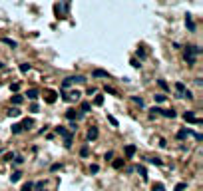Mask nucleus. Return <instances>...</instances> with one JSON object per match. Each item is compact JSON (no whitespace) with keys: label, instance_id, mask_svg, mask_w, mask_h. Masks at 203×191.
Here are the masks:
<instances>
[{"label":"nucleus","instance_id":"49","mask_svg":"<svg viewBox=\"0 0 203 191\" xmlns=\"http://www.w3.org/2000/svg\"><path fill=\"white\" fill-rule=\"evenodd\" d=\"M2 68H4V64H2V62H0V70H2Z\"/></svg>","mask_w":203,"mask_h":191},{"label":"nucleus","instance_id":"35","mask_svg":"<svg viewBox=\"0 0 203 191\" xmlns=\"http://www.w3.org/2000/svg\"><path fill=\"white\" fill-rule=\"evenodd\" d=\"M20 131H22L20 123H14V125H12V133H20Z\"/></svg>","mask_w":203,"mask_h":191},{"label":"nucleus","instance_id":"25","mask_svg":"<svg viewBox=\"0 0 203 191\" xmlns=\"http://www.w3.org/2000/svg\"><path fill=\"white\" fill-rule=\"evenodd\" d=\"M183 60H185L189 66H193V64H195V56H183Z\"/></svg>","mask_w":203,"mask_h":191},{"label":"nucleus","instance_id":"12","mask_svg":"<svg viewBox=\"0 0 203 191\" xmlns=\"http://www.w3.org/2000/svg\"><path fill=\"white\" fill-rule=\"evenodd\" d=\"M189 133H191V129H179L177 131V139H185Z\"/></svg>","mask_w":203,"mask_h":191},{"label":"nucleus","instance_id":"17","mask_svg":"<svg viewBox=\"0 0 203 191\" xmlns=\"http://www.w3.org/2000/svg\"><path fill=\"white\" fill-rule=\"evenodd\" d=\"M46 102H48V104H54V102H56V92H48Z\"/></svg>","mask_w":203,"mask_h":191},{"label":"nucleus","instance_id":"41","mask_svg":"<svg viewBox=\"0 0 203 191\" xmlns=\"http://www.w3.org/2000/svg\"><path fill=\"white\" fill-rule=\"evenodd\" d=\"M22 161H24V157H22V155H14V163H18V165H20Z\"/></svg>","mask_w":203,"mask_h":191},{"label":"nucleus","instance_id":"39","mask_svg":"<svg viewBox=\"0 0 203 191\" xmlns=\"http://www.w3.org/2000/svg\"><path fill=\"white\" fill-rule=\"evenodd\" d=\"M183 98H187V100H193V92L185 90V92H183Z\"/></svg>","mask_w":203,"mask_h":191},{"label":"nucleus","instance_id":"42","mask_svg":"<svg viewBox=\"0 0 203 191\" xmlns=\"http://www.w3.org/2000/svg\"><path fill=\"white\" fill-rule=\"evenodd\" d=\"M22 191H32V183H24V185H22Z\"/></svg>","mask_w":203,"mask_h":191},{"label":"nucleus","instance_id":"43","mask_svg":"<svg viewBox=\"0 0 203 191\" xmlns=\"http://www.w3.org/2000/svg\"><path fill=\"white\" fill-rule=\"evenodd\" d=\"M90 171H92V173H98V171H100V165H96V163H94V165L90 167Z\"/></svg>","mask_w":203,"mask_h":191},{"label":"nucleus","instance_id":"44","mask_svg":"<svg viewBox=\"0 0 203 191\" xmlns=\"http://www.w3.org/2000/svg\"><path fill=\"white\" fill-rule=\"evenodd\" d=\"M129 64H131V66H133V68H139V66H141V64H139V62H137V60H135V58H133V60H131V62H129Z\"/></svg>","mask_w":203,"mask_h":191},{"label":"nucleus","instance_id":"4","mask_svg":"<svg viewBox=\"0 0 203 191\" xmlns=\"http://www.w3.org/2000/svg\"><path fill=\"white\" fill-rule=\"evenodd\" d=\"M123 153H125V157H127V159H131V157L135 155V145H131V143H129V145H125V147H123Z\"/></svg>","mask_w":203,"mask_h":191},{"label":"nucleus","instance_id":"15","mask_svg":"<svg viewBox=\"0 0 203 191\" xmlns=\"http://www.w3.org/2000/svg\"><path fill=\"white\" fill-rule=\"evenodd\" d=\"M2 42H4L6 46H10V48H16V46H18V42H14L12 38H2Z\"/></svg>","mask_w":203,"mask_h":191},{"label":"nucleus","instance_id":"23","mask_svg":"<svg viewBox=\"0 0 203 191\" xmlns=\"http://www.w3.org/2000/svg\"><path fill=\"white\" fill-rule=\"evenodd\" d=\"M30 70H32V66H30V64H22V66H20V72H22V74H28Z\"/></svg>","mask_w":203,"mask_h":191},{"label":"nucleus","instance_id":"3","mask_svg":"<svg viewBox=\"0 0 203 191\" xmlns=\"http://www.w3.org/2000/svg\"><path fill=\"white\" fill-rule=\"evenodd\" d=\"M183 119H185V121H189V123H201V119H199V117H195L193 112H185V114H183Z\"/></svg>","mask_w":203,"mask_h":191},{"label":"nucleus","instance_id":"36","mask_svg":"<svg viewBox=\"0 0 203 191\" xmlns=\"http://www.w3.org/2000/svg\"><path fill=\"white\" fill-rule=\"evenodd\" d=\"M137 171H139V175H141L143 179H147V171H145V167H137Z\"/></svg>","mask_w":203,"mask_h":191},{"label":"nucleus","instance_id":"20","mask_svg":"<svg viewBox=\"0 0 203 191\" xmlns=\"http://www.w3.org/2000/svg\"><path fill=\"white\" fill-rule=\"evenodd\" d=\"M72 139H74L72 133H68V135L64 137V147H72Z\"/></svg>","mask_w":203,"mask_h":191},{"label":"nucleus","instance_id":"2","mask_svg":"<svg viewBox=\"0 0 203 191\" xmlns=\"http://www.w3.org/2000/svg\"><path fill=\"white\" fill-rule=\"evenodd\" d=\"M80 92H70V94H62V100L64 102H78L80 100Z\"/></svg>","mask_w":203,"mask_h":191},{"label":"nucleus","instance_id":"5","mask_svg":"<svg viewBox=\"0 0 203 191\" xmlns=\"http://www.w3.org/2000/svg\"><path fill=\"white\" fill-rule=\"evenodd\" d=\"M185 84L183 82H175V92H177V98H183V92H185Z\"/></svg>","mask_w":203,"mask_h":191},{"label":"nucleus","instance_id":"8","mask_svg":"<svg viewBox=\"0 0 203 191\" xmlns=\"http://www.w3.org/2000/svg\"><path fill=\"white\" fill-rule=\"evenodd\" d=\"M92 78H110V74H108L106 70H100V68H98V70L92 72Z\"/></svg>","mask_w":203,"mask_h":191},{"label":"nucleus","instance_id":"6","mask_svg":"<svg viewBox=\"0 0 203 191\" xmlns=\"http://www.w3.org/2000/svg\"><path fill=\"white\" fill-rule=\"evenodd\" d=\"M98 135H100V131H98V127H90V129H88V133H86V137H88L90 141H92V139H96Z\"/></svg>","mask_w":203,"mask_h":191},{"label":"nucleus","instance_id":"27","mask_svg":"<svg viewBox=\"0 0 203 191\" xmlns=\"http://www.w3.org/2000/svg\"><path fill=\"white\" fill-rule=\"evenodd\" d=\"M153 100H155L157 104H161V102H165V96H163V94H155V96H153Z\"/></svg>","mask_w":203,"mask_h":191},{"label":"nucleus","instance_id":"9","mask_svg":"<svg viewBox=\"0 0 203 191\" xmlns=\"http://www.w3.org/2000/svg\"><path fill=\"white\" fill-rule=\"evenodd\" d=\"M32 125H34V119H28V117L20 123V127H22V129H32Z\"/></svg>","mask_w":203,"mask_h":191},{"label":"nucleus","instance_id":"31","mask_svg":"<svg viewBox=\"0 0 203 191\" xmlns=\"http://www.w3.org/2000/svg\"><path fill=\"white\" fill-rule=\"evenodd\" d=\"M80 155H82V157H88V155H90V149H88V145H84V147L80 149Z\"/></svg>","mask_w":203,"mask_h":191},{"label":"nucleus","instance_id":"34","mask_svg":"<svg viewBox=\"0 0 203 191\" xmlns=\"http://www.w3.org/2000/svg\"><path fill=\"white\" fill-rule=\"evenodd\" d=\"M108 121H110V123H112L114 127H118V119H116L114 115H108Z\"/></svg>","mask_w":203,"mask_h":191},{"label":"nucleus","instance_id":"37","mask_svg":"<svg viewBox=\"0 0 203 191\" xmlns=\"http://www.w3.org/2000/svg\"><path fill=\"white\" fill-rule=\"evenodd\" d=\"M153 191H165L163 183H153Z\"/></svg>","mask_w":203,"mask_h":191},{"label":"nucleus","instance_id":"24","mask_svg":"<svg viewBox=\"0 0 203 191\" xmlns=\"http://www.w3.org/2000/svg\"><path fill=\"white\" fill-rule=\"evenodd\" d=\"M123 163H125V159H116V161H114V167H116V169H122Z\"/></svg>","mask_w":203,"mask_h":191},{"label":"nucleus","instance_id":"16","mask_svg":"<svg viewBox=\"0 0 203 191\" xmlns=\"http://www.w3.org/2000/svg\"><path fill=\"white\" fill-rule=\"evenodd\" d=\"M20 114H22V112H20L18 108H10V110H8V115H10V117H18Z\"/></svg>","mask_w":203,"mask_h":191},{"label":"nucleus","instance_id":"40","mask_svg":"<svg viewBox=\"0 0 203 191\" xmlns=\"http://www.w3.org/2000/svg\"><path fill=\"white\" fill-rule=\"evenodd\" d=\"M38 110H40L38 104H32V106H30V112H32V114H38Z\"/></svg>","mask_w":203,"mask_h":191},{"label":"nucleus","instance_id":"14","mask_svg":"<svg viewBox=\"0 0 203 191\" xmlns=\"http://www.w3.org/2000/svg\"><path fill=\"white\" fill-rule=\"evenodd\" d=\"M80 114H88V112H90V110H92V106H90V104H88V102H82V106H80Z\"/></svg>","mask_w":203,"mask_h":191},{"label":"nucleus","instance_id":"11","mask_svg":"<svg viewBox=\"0 0 203 191\" xmlns=\"http://www.w3.org/2000/svg\"><path fill=\"white\" fill-rule=\"evenodd\" d=\"M26 98H28V100H38V90H34V88L28 90V92H26Z\"/></svg>","mask_w":203,"mask_h":191},{"label":"nucleus","instance_id":"18","mask_svg":"<svg viewBox=\"0 0 203 191\" xmlns=\"http://www.w3.org/2000/svg\"><path fill=\"white\" fill-rule=\"evenodd\" d=\"M22 102H24V98H22V96H14V98H12V104H14V108H18Z\"/></svg>","mask_w":203,"mask_h":191},{"label":"nucleus","instance_id":"1","mask_svg":"<svg viewBox=\"0 0 203 191\" xmlns=\"http://www.w3.org/2000/svg\"><path fill=\"white\" fill-rule=\"evenodd\" d=\"M76 82H86V78H84V76H70V78H66V80L62 82V90L70 88V86L76 84Z\"/></svg>","mask_w":203,"mask_h":191},{"label":"nucleus","instance_id":"28","mask_svg":"<svg viewBox=\"0 0 203 191\" xmlns=\"http://www.w3.org/2000/svg\"><path fill=\"white\" fill-rule=\"evenodd\" d=\"M104 92H106V94H112V96H118V92H116L114 88H110V86H106V88H104Z\"/></svg>","mask_w":203,"mask_h":191},{"label":"nucleus","instance_id":"32","mask_svg":"<svg viewBox=\"0 0 203 191\" xmlns=\"http://www.w3.org/2000/svg\"><path fill=\"white\" fill-rule=\"evenodd\" d=\"M187 189V183H177L175 185V191H185Z\"/></svg>","mask_w":203,"mask_h":191},{"label":"nucleus","instance_id":"7","mask_svg":"<svg viewBox=\"0 0 203 191\" xmlns=\"http://www.w3.org/2000/svg\"><path fill=\"white\" fill-rule=\"evenodd\" d=\"M185 26H187L189 32H195V24H193V20H191V14L185 16Z\"/></svg>","mask_w":203,"mask_h":191},{"label":"nucleus","instance_id":"10","mask_svg":"<svg viewBox=\"0 0 203 191\" xmlns=\"http://www.w3.org/2000/svg\"><path fill=\"white\" fill-rule=\"evenodd\" d=\"M66 117H68V119H72V121H76V119L80 117V112H76V110H68Z\"/></svg>","mask_w":203,"mask_h":191},{"label":"nucleus","instance_id":"45","mask_svg":"<svg viewBox=\"0 0 203 191\" xmlns=\"http://www.w3.org/2000/svg\"><path fill=\"white\" fill-rule=\"evenodd\" d=\"M112 157H114V151H108V153H106V155H104V159H108V161H110Z\"/></svg>","mask_w":203,"mask_h":191},{"label":"nucleus","instance_id":"26","mask_svg":"<svg viewBox=\"0 0 203 191\" xmlns=\"http://www.w3.org/2000/svg\"><path fill=\"white\" fill-rule=\"evenodd\" d=\"M131 102H133L135 106H139V108H143V100H141V98H135V96H133V98H131Z\"/></svg>","mask_w":203,"mask_h":191},{"label":"nucleus","instance_id":"19","mask_svg":"<svg viewBox=\"0 0 203 191\" xmlns=\"http://www.w3.org/2000/svg\"><path fill=\"white\" fill-rule=\"evenodd\" d=\"M56 133H58V135H62V137H66V135H68L70 131H66V127H62V125H58V127H56Z\"/></svg>","mask_w":203,"mask_h":191},{"label":"nucleus","instance_id":"47","mask_svg":"<svg viewBox=\"0 0 203 191\" xmlns=\"http://www.w3.org/2000/svg\"><path fill=\"white\" fill-rule=\"evenodd\" d=\"M60 167H62V165H60V163H54V165H52V167H50V169H52V171H58V169H60Z\"/></svg>","mask_w":203,"mask_h":191},{"label":"nucleus","instance_id":"13","mask_svg":"<svg viewBox=\"0 0 203 191\" xmlns=\"http://www.w3.org/2000/svg\"><path fill=\"white\" fill-rule=\"evenodd\" d=\"M135 56H137L139 60H145V58H147V54H145L143 48H137V50H135Z\"/></svg>","mask_w":203,"mask_h":191},{"label":"nucleus","instance_id":"46","mask_svg":"<svg viewBox=\"0 0 203 191\" xmlns=\"http://www.w3.org/2000/svg\"><path fill=\"white\" fill-rule=\"evenodd\" d=\"M70 129H72V131H76V129H78V123H76V121H72V123H70Z\"/></svg>","mask_w":203,"mask_h":191},{"label":"nucleus","instance_id":"21","mask_svg":"<svg viewBox=\"0 0 203 191\" xmlns=\"http://www.w3.org/2000/svg\"><path fill=\"white\" fill-rule=\"evenodd\" d=\"M20 177H22V173H20V171H14V173L10 175V181L16 183V181H20Z\"/></svg>","mask_w":203,"mask_h":191},{"label":"nucleus","instance_id":"30","mask_svg":"<svg viewBox=\"0 0 203 191\" xmlns=\"http://www.w3.org/2000/svg\"><path fill=\"white\" fill-rule=\"evenodd\" d=\"M147 161H149V163H153V165H161V159H159V157H149Z\"/></svg>","mask_w":203,"mask_h":191},{"label":"nucleus","instance_id":"22","mask_svg":"<svg viewBox=\"0 0 203 191\" xmlns=\"http://www.w3.org/2000/svg\"><path fill=\"white\" fill-rule=\"evenodd\" d=\"M159 114H163L165 117H171V119L175 117V112H173V110H159Z\"/></svg>","mask_w":203,"mask_h":191},{"label":"nucleus","instance_id":"48","mask_svg":"<svg viewBox=\"0 0 203 191\" xmlns=\"http://www.w3.org/2000/svg\"><path fill=\"white\" fill-rule=\"evenodd\" d=\"M96 94V88H88V96H94Z\"/></svg>","mask_w":203,"mask_h":191},{"label":"nucleus","instance_id":"33","mask_svg":"<svg viewBox=\"0 0 203 191\" xmlns=\"http://www.w3.org/2000/svg\"><path fill=\"white\" fill-rule=\"evenodd\" d=\"M10 90H12V92H18V90H20V82H14V84H10Z\"/></svg>","mask_w":203,"mask_h":191},{"label":"nucleus","instance_id":"38","mask_svg":"<svg viewBox=\"0 0 203 191\" xmlns=\"http://www.w3.org/2000/svg\"><path fill=\"white\" fill-rule=\"evenodd\" d=\"M157 84H159V88H163V90H169V86H167L165 80H157Z\"/></svg>","mask_w":203,"mask_h":191},{"label":"nucleus","instance_id":"29","mask_svg":"<svg viewBox=\"0 0 203 191\" xmlns=\"http://www.w3.org/2000/svg\"><path fill=\"white\" fill-rule=\"evenodd\" d=\"M94 104H96V106H102V104H104V96H96V98H94Z\"/></svg>","mask_w":203,"mask_h":191}]
</instances>
